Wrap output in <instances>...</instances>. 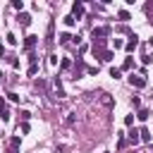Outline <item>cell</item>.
<instances>
[{
  "label": "cell",
  "instance_id": "obj_1",
  "mask_svg": "<svg viewBox=\"0 0 153 153\" xmlns=\"http://www.w3.org/2000/svg\"><path fill=\"white\" fill-rule=\"evenodd\" d=\"M108 34H110V29H108V26H98V29H93V31H91L93 41H96V38H101V36H108Z\"/></svg>",
  "mask_w": 153,
  "mask_h": 153
},
{
  "label": "cell",
  "instance_id": "obj_2",
  "mask_svg": "<svg viewBox=\"0 0 153 153\" xmlns=\"http://www.w3.org/2000/svg\"><path fill=\"white\" fill-rule=\"evenodd\" d=\"M129 82H132V86H137V89H144L146 86V79H144V76H129Z\"/></svg>",
  "mask_w": 153,
  "mask_h": 153
},
{
  "label": "cell",
  "instance_id": "obj_3",
  "mask_svg": "<svg viewBox=\"0 0 153 153\" xmlns=\"http://www.w3.org/2000/svg\"><path fill=\"white\" fill-rule=\"evenodd\" d=\"M72 12H74L76 19H79V17L84 14V5H82V3H74V5H72Z\"/></svg>",
  "mask_w": 153,
  "mask_h": 153
},
{
  "label": "cell",
  "instance_id": "obj_4",
  "mask_svg": "<svg viewBox=\"0 0 153 153\" xmlns=\"http://www.w3.org/2000/svg\"><path fill=\"white\" fill-rule=\"evenodd\" d=\"M129 38H132V41L127 43V50H134V48H137V46H139V36H137V34H132Z\"/></svg>",
  "mask_w": 153,
  "mask_h": 153
},
{
  "label": "cell",
  "instance_id": "obj_5",
  "mask_svg": "<svg viewBox=\"0 0 153 153\" xmlns=\"http://www.w3.org/2000/svg\"><path fill=\"white\" fill-rule=\"evenodd\" d=\"M36 41H38V36H26V41H24V46H26V48L31 50V48L36 46Z\"/></svg>",
  "mask_w": 153,
  "mask_h": 153
},
{
  "label": "cell",
  "instance_id": "obj_6",
  "mask_svg": "<svg viewBox=\"0 0 153 153\" xmlns=\"http://www.w3.org/2000/svg\"><path fill=\"white\" fill-rule=\"evenodd\" d=\"M82 69H84V60L79 57V60H76V67H74V76H79V74H82Z\"/></svg>",
  "mask_w": 153,
  "mask_h": 153
},
{
  "label": "cell",
  "instance_id": "obj_7",
  "mask_svg": "<svg viewBox=\"0 0 153 153\" xmlns=\"http://www.w3.org/2000/svg\"><path fill=\"white\" fill-rule=\"evenodd\" d=\"M29 22H31L29 14H19V24H22V26H29Z\"/></svg>",
  "mask_w": 153,
  "mask_h": 153
},
{
  "label": "cell",
  "instance_id": "obj_8",
  "mask_svg": "<svg viewBox=\"0 0 153 153\" xmlns=\"http://www.w3.org/2000/svg\"><path fill=\"white\" fill-rule=\"evenodd\" d=\"M129 141H132V144H137V141H139V132H137V129L129 132Z\"/></svg>",
  "mask_w": 153,
  "mask_h": 153
},
{
  "label": "cell",
  "instance_id": "obj_9",
  "mask_svg": "<svg viewBox=\"0 0 153 153\" xmlns=\"http://www.w3.org/2000/svg\"><path fill=\"white\" fill-rule=\"evenodd\" d=\"M132 67H134V60H132V57H127L124 65H122V69H132Z\"/></svg>",
  "mask_w": 153,
  "mask_h": 153
},
{
  "label": "cell",
  "instance_id": "obj_10",
  "mask_svg": "<svg viewBox=\"0 0 153 153\" xmlns=\"http://www.w3.org/2000/svg\"><path fill=\"white\" fill-rule=\"evenodd\" d=\"M69 38H72L69 34H62V36H60V43H62V46H67V43H69Z\"/></svg>",
  "mask_w": 153,
  "mask_h": 153
},
{
  "label": "cell",
  "instance_id": "obj_11",
  "mask_svg": "<svg viewBox=\"0 0 153 153\" xmlns=\"http://www.w3.org/2000/svg\"><path fill=\"white\" fill-rule=\"evenodd\" d=\"M148 115H151V112H148L146 108H144V110H139V120H148Z\"/></svg>",
  "mask_w": 153,
  "mask_h": 153
},
{
  "label": "cell",
  "instance_id": "obj_12",
  "mask_svg": "<svg viewBox=\"0 0 153 153\" xmlns=\"http://www.w3.org/2000/svg\"><path fill=\"white\" fill-rule=\"evenodd\" d=\"M139 134H141V139H144V141H151V134H148V129H141Z\"/></svg>",
  "mask_w": 153,
  "mask_h": 153
},
{
  "label": "cell",
  "instance_id": "obj_13",
  "mask_svg": "<svg viewBox=\"0 0 153 153\" xmlns=\"http://www.w3.org/2000/svg\"><path fill=\"white\" fill-rule=\"evenodd\" d=\"M12 7H14V10H22L24 3H22V0H12Z\"/></svg>",
  "mask_w": 153,
  "mask_h": 153
},
{
  "label": "cell",
  "instance_id": "obj_14",
  "mask_svg": "<svg viewBox=\"0 0 153 153\" xmlns=\"http://www.w3.org/2000/svg\"><path fill=\"white\" fill-rule=\"evenodd\" d=\"M120 74H122V72H120V69H115V67H112V69H110V76H112V79H120Z\"/></svg>",
  "mask_w": 153,
  "mask_h": 153
},
{
  "label": "cell",
  "instance_id": "obj_15",
  "mask_svg": "<svg viewBox=\"0 0 153 153\" xmlns=\"http://www.w3.org/2000/svg\"><path fill=\"white\" fill-rule=\"evenodd\" d=\"M127 19H129V12L122 10V12H120V22H127Z\"/></svg>",
  "mask_w": 153,
  "mask_h": 153
},
{
  "label": "cell",
  "instance_id": "obj_16",
  "mask_svg": "<svg viewBox=\"0 0 153 153\" xmlns=\"http://www.w3.org/2000/svg\"><path fill=\"white\" fill-rule=\"evenodd\" d=\"M132 105H134V108H139V105H141V101H139V96H134V98H132Z\"/></svg>",
  "mask_w": 153,
  "mask_h": 153
},
{
  "label": "cell",
  "instance_id": "obj_17",
  "mask_svg": "<svg viewBox=\"0 0 153 153\" xmlns=\"http://www.w3.org/2000/svg\"><path fill=\"white\" fill-rule=\"evenodd\" d=\"M0 115L5 117V103H3V98H0Z\"/></svg>",
  "mask_w": 153,
  "mask_h": 153
},
{
  "label": "cell",
  "instance_id": "obj_18",
  "mask_svg": "<svg viewBox=\"0 0 153 153\" xmlns=\"http://www.w3.org/2000/svg\"><path fill=\"white\" fill-rule=\"evenodd\" d=\"M0 79H3V72H0Z\"/></svg>",
  "mask_w": 153,
  "mask_h": 153
}]
</instances>
